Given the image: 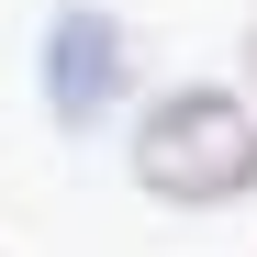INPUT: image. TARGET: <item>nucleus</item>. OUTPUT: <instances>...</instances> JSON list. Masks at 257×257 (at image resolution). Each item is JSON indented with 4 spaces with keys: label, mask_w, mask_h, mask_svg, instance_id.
Segmentation results:
<instances>
[{
    "label": "nucleus",
    "mask_w": 257,
    "mask_h": 257,
    "mask_svg": "<svg viewBox=\"0 0 257 257\" xmlns=\"http://www.w3.org/2000/svg\"><path fill=\"white\" fill-rule=\"evenodd\" d=\"M123 179L168 212H235L257 190V101L224 78H168L123 123Z\"/></svg>",
    "instance_id": "f257e3e1"
},
{
    "label": "nucleus",
    "mask_w": 257,
    "mask_h": 257,
    "mask_svg": "<svg viewBox=\"0 0 257 257\" xmlns=\"http://www.w3.org/2000/svg\"><path fill=\"white\" fill-rule=\"evenodd\" d=\"M34 90L56 135H101L112 112H135V23L112 0H56L34 34Z\"/></svg>",
    "instance_id": "f03ea898"
},
{
    "label": "nucleus",
    "mask_w": 257,
    "mask_h": 257,
    "mask_svg": "<svg viewBox=\"0 0 257 257\" xmlns=\"http://www.w3.org/2000/svg\"><path fill=\"white\" fill-rule=\"evenodd\" d=\"M246 101H257V23H246Z\"/></svg>",
    "instance_id": "7ed1b4c3"
}]
</instances>
